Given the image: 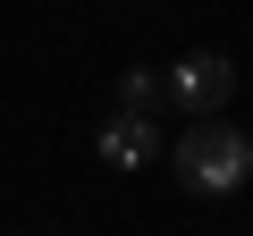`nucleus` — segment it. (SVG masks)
I'll return each instance as SVG.
<instances>
[{
	"label": "nucleus",
	"mask_w": 253,
	"mask_h": 236,
	"mask_svg": "<svg viewBox=\"0 0 253 236\" xmlns=\"http://www.w3.org/2000/svg\"><path fill=\"white\" fill-rule=\"evenodd\" d=\"M177 177L211 202H228L245 177H253V135L245 127H219V118H203L194 135H177Z\"/></svg>",
	"instance_id": "nucleus-1"
},
{
	"label": "nucleus",
	"mask_w": 253,
	"mask_h": 236,
	"mask_svg": "<svg viewBox=\"0 0 253 236\" xmlns=\"http://www.w3.org/2000/svg\"><path fill=\"white\" fill-rule=\"evenodd\" d=\"M118 101L135 110V118H152V110H161V76H152V68H118Z\"/></svg>",
	"instance_id": "nucleus-4"
},
{
	"label": "nucleus",
	"mask_w": 253,
	"mask_h": 236,
	"mask_svg": "<svg viewBox=\"0 0 253 236\" xmlns=\"http://www.w3.org/2000/svg\"><path fill=\"white\" fill-rule=\"evenodd\" d=\"M93 152H101L110 169H144V160H161V118H135V110H118L110 127L93 135Z\"/></svg>",
	"instance_id": "nucleus-3"
},
{
	"label": "nucleus",
	"mask_w": 253,
	"mask_h": 236,
	"mask_svg": "<svg viewBox=\"0 0 253 236\" xmlns=\"http://www.w3.org/2000/svg\"><path fill=\"white\" fill-rule=\"evenodd\" d=\"M161 93H169L186 118H211V110H228V93H236V59H228V51H186V59L161 76Z\"/></svg>",
	"instance_id": "nucleus-2"
}]
</instances>
